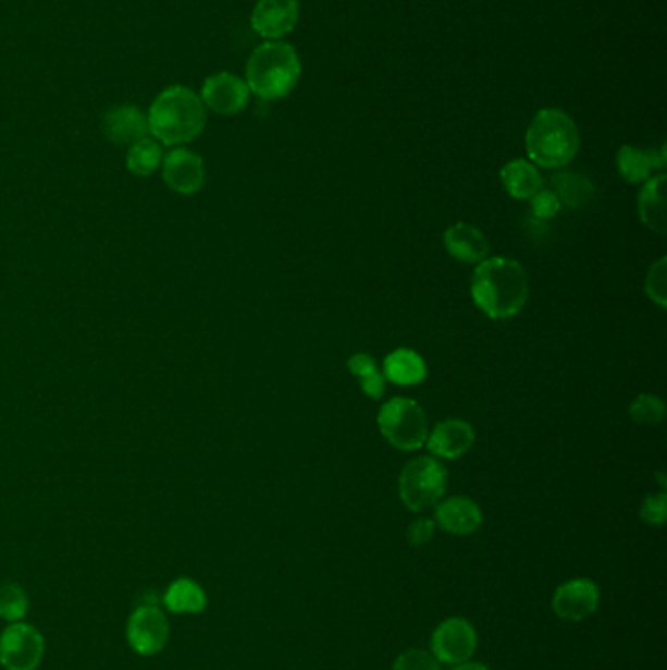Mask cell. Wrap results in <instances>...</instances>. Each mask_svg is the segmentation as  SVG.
<instances>
[{"label":"cell","instance_id":"obj_1","mask_svg":"<svg viewBox=\"0 0 667 670\" xmlns=\"http://www.w3.org/2000/svg\"><path fill=\"white\" fill-rule=\"evenodd\" d=\"M472 299L492 320L517 316L529 301V277L521 263L507 257L478 263L472 277Z\"/></svg>","mask_w":667,"mask_h":670},{"label":"cell","instance_id":"obj_2","mask_svg":"<svg viewBox=\"0 0 667 670\" xmlns=\"http://www.w3.org/2000/svg\"><path fill=\"white\" fill-rule=\"evenodd\" d=\"M149 136L163 147H183L200 136L206 126V107L193 88L166 87L147 112Z\"/></svg>","mask_w":667,"mask_h":670},{"label":"cell","instance_id":"obj_3","mask_svg":"<svg viewBox=\"0 0 667 670\" xmlns=\"http://www.w3.org/2000/svg\"><path fill=\"white\" fill-rule=\"evenodd\" d=\"M532 163L544 169L566 167L580 151V132L576 122L558 108H544L532 118L524 136Z\"/></svg>","mask_w":667,"mask_h":670},{"label":"cell","instance_id":"obj_4","mask_svg":"<svg viewBox=\"0 0 667 670\" xmlns=\"http://www.w3.org/2000/svg\"><path fill=\"white\" fill-rule=\"evenodd\" d=\"M300 75L301 63L296 49L284 41H267L252 51L245 83L252 95L276 100L291 95Z\"/></svg>","mask_w":667,"mask_h":670},{"label":"cell","instance_id":"obj_5","mask_svg":"<svg viewBox=\"0 0 667 670\" xmlns=\"http://www.w3.org/2000/svg\"><path fill=\"white\" fill-rule=\"evenodd\" d=\"M445 465L433 456L409 461L399 475V498L411 512H425L439 504L446 490Z\"/></svg>","mask_w":667,"mask_h":670},{"label":"cell","instance_id":"obj_6","mask_svg":"<svg viewBox=\"0 0 667 670\" xmlns=\"http://www.w3.org/2000/svg\"><path fill=\"white\" fill-rule=\"evenodd\" d=\"M378 428L382 436L402 451H416L425 446L429 424L416 400L392 399L380 409Z\"/></svg>","mask_w":667,"mask_h":670},{"label":"cell","instance_id":"obj_7","mask_svg":"<svg viewBox=\"0 0 667 670\" xmlns=\"http://www.w3.org/2000/svg\"><path fill=\"white\" fill-rule=\"evenodd\" d=\"M44 653H46L44 635L29 623H9L0 633L2 669L38 670Z\"/></svg>","mask_w":667,"mask_h":670},{"label":"cell","instance_id":"obj_8","mask_svg":"<svg viewBox=\"0 0 667 670\" xmlns=\"http://www.w3.org/2000/svg\"><path fill=\"white\" fill-rule=\"evenodd\" d=\"M171 635L165 612L157 604H141L129 616L126 625L127 645L141 657H153L165 649Z\"/></svg>","mask_w":667,"mask_h":670},{"label":"cell","instance_id":"obj_9","mask_svg":"<svg viewBox=\"0 0 667 670\" xmlns=\"http://www.w3.org/2000/svg\"><path fill=\"white\" fill-rule=\"evenodd\" d=\"M478 632L465 618H448L431 635V653L441 665H462L474 657Z\"/></svg>","mask_w":667,"mask_h":670},{"label":"cell","instance_id":"obj_10","mask_svg":"<svg viewBox=\"0 0 667 670\" xmlns=\"http://www.w3.org/2000/svg\"><path fill=\"white\" fill-rule=\"evenodd\" d=\"M600 586L590 578H571L560 584L552 596V612L561 622L580 623L597 612Z\"/></svg>","mask_w":667,"mask_h":670},{"label":"cell","instance_id":"obj_11","mask_svg":"<svg viewBox=\"0 0 667 670\" xmlns=\"http://www.w3.org/2000/svg\"><path fill=\"white\" fill-rule=\"evenodd\" d=\"M161 171L165 185L176 195H196L206 183L202 157L186 147H173L165 154Z\"/></svg>","mask_w":667,"mask_h":670},{"label":"cell","instance_id":"obj_12","mask_svg":"<svg viewBox=\"0 0 667 670\" xmlns=\"http://www.w3.org/2000/svg\"><path fill=\"white\" fill-rule=\"evenodd\" d=\"M249 97H251V90L247 87V83L227 71L206 78L202 95H200L203 107L223 117H232V114L242 112L243 108L249 105Z\"/></svg>","mask_w":667,"mask_h":670},{"label":"cell","instance_id":"obj_13","mask_svg":"<svg viewBox=\"0 0 667 670\" xmlns=\"http://www.w3.org/2000/svg\"><path fill=\"white\" fill-rule=\"evenodd\" d=\"M298 20V0H259L252 9L251 26L261 38L279 41L296 28Z\"/></svg>","mask_w":667,"mask_h":670},{"label":"cell","instance_id":"obj_14","mask_svg":"<svg viewBox=\"0 0 667 670\" xmlns=\"http://www.w3.org/2000/svg\"><path fill=\"white\" fill-rule=\"evenodd\" d=\"M102 132L108 142L116 146H134L139 139L149 136L147 114H144L136 105L110 108L102 118Z\"/></svg>","mask_w":667,"mask_h":670},{"label":"cell","instance_id":"obj_15","mask_svg":"<svg viewBox=\"0 0 667 670\" xmlns=\"http://www.w3.org/2000/svg\"><path fill=\"white\" fill-rule=\"evenodd\" d=\"M474 428L465 419L439 422L435 429L427 436L425 446L439 459L455 461L468 453L474 446Z\"/></svg>","mask_w":667,"mask_h":670},{"label":"cell","instance_id":"obj_16","mask_svg":"<svg viewBox=\"0 0 667 670\" xmlns=\"http://www.w3.org/2000/svg\"><path fill=\"white\" fill-rule=\"evenodd\" d=\"M435 524L453 535H472L484 524L482 508L466 496H450L436 505Z\"/></svg>","mask_w":667,"mask_h":670},{"label":"cell","instance_id":"obj_17","mask_svg":"<svg viewBox=\"0 0 667 670\" xmlns=\"http://www.w3.org/2000/svg\"><path fill=\"white\" fill-rule=\"evenodd\" d=\"M445 247L456 261L475 263V265L487 259L490 253V243L484 232L472 223L465 222L455 223L446 230Z\"/></svg>","mask_w":667,"mask_h":670},{"label":"cell","instance_id":"obj_18","mask_svg":"<svg viewBox=\"0 0 667 670\" xmlns=\"http://www.w3.org/2000/svg\"><path fill=\"white\" fill-rule=\"evenodd\" d=\"M666 166V151L664 149H639V147L622 146L617 154L619 173L627 183L640 185L646 183L654 171Z\"/></svg>","mask_w":667,"mask_h":670},{"label":"cell","instance_id":"obj_19","mask_svg":"<svg viewBox=\"0 0 667 670\" xmlns=\"http://www.w3.org/2000/svg\"><path fill=\"white\" fill-rule=\"evenodd\" d=\"M642 222L656 233H666V175L650 176L639 195Z\"/></svg>","mask_w":667,"mask_h":670},{"label":"cell","instance_id":"obj_20","mask_svg":"<svg viewBox=\"0 0 667 670\" xmlns=\"http://www.w3.org/2000/svg\"><path fill=\"white\" fill-rule=\"evenodd\" d=\"M384 377L394 385L402 387H413L423 382L427 377V365L423 357L413 350L392 351L384 361Z\"/></svg>","mask_w":667,"mask_h":670},{"label":"cell","instance_id":"obj_21","mask_svg":"<svg viewBox=\"0 0 667 670\" xmlns=\"http://www.w3.org/2000/svg\"><path fill=\"white\" fill-rule=\"evenodd\" d=\"M502 183L515 200H531L542 188V176L531 161L515 159L503 167Z\"/></svg>","mask_w":667,"mask_h":670},{"label":"cell","instance_id":"obj_22","mask_svg":"<svg viewBox=\"0 0 667 670\" xmlns=\"http://www.w3.org/2000/svg\"><path fill=\"white\" fill-rule=\"evenodd\" d=\"M163 604L169 612L178 613V616H196L206 610L208 596L200 584L183 576L169 584V588L163 594Z\"/></svg>","mask_w":667,"mask_h":670},{"label":"cell","instance_id":"obj_23","mask_svg":"<svg viewBox=\"0 0 667 670\" xmlns=\"http://www.w3.org/2000/svg\"><path fill=\"white\" fill-rule=\"evenodd\" d=\"M163 146L156 137L147 136L127 147V171L136 176H151L159 167L163 166Z\"/></svg>","mask_w":667,"mask_h":670},{"label":"cell","instance_id":"obj_24","mask_svg":"<svg viewBox=\"0 0 667 670\" xmlns=\"http://www.w3.org/2000/svg\"><path fill=\"white\" fill-rule=\"evenodd\" d=\"M554 185H556L554 193L558 195L560 203H566L573 208L588 205L595 193L590 181L578 173H561L554 179Z\"/></svg>","mask_w":667,"mask_h":670},{"label":"cell","instance_id":"obj_25","mask_svg":"<svg viewBox=\"0 0 667 670\" xmlns=\"http://www.w3.org/2000/svg\"><path fill=\"white\" fill-rule=\"evenodd\" d=\"M28 608V594L22 586L18 584L0 586V620L9 623L24 622Z\"/></svg>","mask_w":667,"mask_h":670},{"label":"cell","instance_id":"obj_26","mask_svg":"<svg viewBox=\"0 0 667 670\" xmlns=\"http://www.w3.org/2000/svg\"><path fill=\"white\" fill-rule=\"evenodd\" d=\"M664 414H666V404L654 394H640L639 399L632 400L630 404V418L637 424L654 426L664 419Z\"/></svg>","mask_w":667,"mask_h":670},{"label":"cell","instance_id":"obj_27","mask_svg":"<svg viewBox=\"0 0 667 670\" xmlns=\"http://www.w3.org/2000/svg\"><path fill=\"white\" fill-rule=\"evenodd\" d=\"M646 294L652 302H656L659 308L667 306V261L666 257H662L659 261L654 263L650 267L649 277H646Z\"/></svg>","mask_w":667,"mask_h":670},{"label":"cell","instance_id":"obj_28","mask_svg":"<svg viewBox=\"0 0 667 670\" xmlns=\"http://www.w3.org/2000/svg\"><path fill=\"white\" fill-rule=\"evenodd\" d=\"M392 670H443L441 662L436 661L433 653L423 649H409L402 653L394 661Z\"/></svg>","mask_w":667,"mask_h":670},{"label":"cell","instance_id":"obj_29","mask_svg":"<svg viewBox=\"0 0 667 670\" xmlns=\"http://www.w3.org/2000/svg\"><path fill=\"white\" fill-rule=\"evenodd\" d=\"M532 215L541 220H551L554 216L560 212L561 203L558 195L554 191L541 188L536 195L531 198Z\"/></svg>","mask_w":667,"mask_h":670},{"label":"cell","instance_id":"obj_30","mask_svg":"<svg viewBox=\"0 0 667 670\" xmlns=\"http://www.w3.org/2000/svg\"><path fill=\"white\" fill-rule=\"evenodd\" d=\"M640 517L642 522L649 525H664L667 520V496L662 495L649 496L644 500V504L640 508Z\"/></svg>","mask_w":667,"mask_h":670},{"label":"cell","instance_id":"obj_31","mask_svg":"<svg viewBox=\"0 0 667 670\" xmlns=\"http://www.w3.org/2000/svg\"><path fill=\"white\" fill-rule=\"evenodd\" d=\"M436 524L429 517H419L407 527V541L411 547H425L435 537Z\"/></svg>","mask_w":667,"mask_h":670},{"label":"cell","instance_id":"obj_32","mask_svg":"<svg viewBox=\"0 0 667 670\" xmlns=\"http://www.w3.org/2000/svg\"><path fill=\"white\" fill-rule=\"evenodd\" d=\"M360 389H362V392H365L367 397H370V399H382L384 389H386V377H384V373L378 369L367 375V377H362V379H360Z\"/></svg>","mask_w":667,"mask_h":670},{"label":"cell","instance_id":"obj_33","mask_svg":"<svg viewBox=\"0 0 667 670\" xmlns=\"http://www.w3.org/2000/svg\"><path fill=\"white\" fill-rule=\"evenodd\" d=\"M347 365L348 370H350L353 375H357L358 379H362V377H367L370 373L378 370L376 361L372 360L367 353H357V355H353V357L348 360Z\"/></svg>","mask_w":667,"mask_h":670},{"label":"cell","instance_id":"obj_34","mask_svg":"<svg viewBox=\"0 0 667 670\" xmlns=\"http://www.w3.org/2000/svg\"><path fill=\"white\" fill-rule=\"evenodd\" d=\"M453 670H492V669H490V667H485V665H482V662L468 661V662H462V665H456L455 669Z\"/></svg>","mask_w":667,"mask_h":670}]
</instances>
